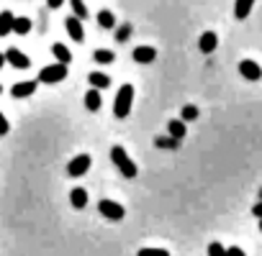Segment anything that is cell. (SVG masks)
I'll list each match as a JSON object with an SVG mask.
<instances>
[{"mask_svg": "<svg viewBox=\"0 0 262 256\" xmlns=\"http://www.w3.org/2000/svg\"><path fill=\"white\" fill-rule=\"evenodd\" d=\"M111 159H113V164L118 167V172H121L126 180H134V177L139 174V167L131 162V157L126 154L123 146H113V149H111Z\"/></svg>", "mask_w": 262, "mask_h": 256, "instance_id": "1", "label": "cell"}, {"mask_svg": "<svg viewBox=\"0 0 262 256\" xmlns=\"http://www.w3.org/2000/svg\"><path fill=\"white\" fill-rule=\"evenodd\" d=\"M131 103H134V85H121V90L113 100V115L126 118L131 113Z\"/></svg>", "mask_w": 262, "mask_h": 256, "instance_id": "2", "label": "cell"}, {"mask_svg": "<svg viewBox=\"0 0 262 256\" xmlns=\"http://www.w3.org/2000/svg\"><path fill=\"white\" fill-rule=\"evenodd\" d=\"M64 77H67V64H62V62H54V64H49V67H44V69L39 72V80H36V82L54 85V82H62Z\"/></svg>", "mask_w": 262, "mask_h": 256, "instance_id": "3", "label": "cell"}, {"mask_svg": "<svg viewBox=\"0 0 262 256\" xmlns=\"http://www.w3.org/2000/svg\"><path fill=\"white\" fill-rule=\"evenodd\" d=\"M98 213L103 218H108V220H123V215H126L123 205L121 202H113V200H100L98 202Z\"/></svg>", "mask_w": 262, "mask_h": 256, "instance_id": "4", "label": "cell"}, {"mask_svg": "<svg viewBox=\"0 0 262 256\" xmlns=\"http://www.w3.org/2000/svg\"><path fill=\"white\" fill-rule=\"evenodd\" d=\"M90 164H93L90 154H77V157L67 164V174H70V177H82V174H88Z\"/></svg>", "mask_w": 262, "mask_h": 256, "instance_id": "5", "label": "cell"}, {"mask_svg": "<svg viewBox=\"0 0 262 256\" xmlns=\"http://www.w3.org/2000/svg\"><path fill=\"white\" fill-rule=\"evenodd\" d=\"M6 62H8L11 67H16V69H29V67H31V59H29L24 52H18L16 46L6 49Z\"/></svg>", "mask_w": 262, "mask_h": 256, "instance_id": "6", "label": "cell"}, {"mask_svg": "<svg viewBox=\"0 0 262 256\" xmlns=\"http://www.w3.org/2000/svg\"><path fill=\"white\" fill-rule=\"evenodd\" d=\"M64 29H67V34H70L72 41H77V44L85 41V29H82V21H80V18L70 16V18L64 21Z\"/></svg>", "mask_w": 262, "mask_h": 256, "instance_id": "7", "label": "cell"}, {"mask_svg": "<svg viewBox=\"0 0 262 256\" xmlns=\"http://www.w3.org/2000/svg\"><path fill=\"white\" fill-rule=\"evenodd\" d=\"M239 74H242L244 80L257 82V80L262 77V67H259L257 62H252V59H244V62H239Z\"/></svg>", "mask_w": 262, "mask_h": 256, "instance_id": "8", "label": "cell"}, {"mask_svg": "<svg viewBox=\"0 0 262 256\" xmlns=\"http://www.w3.org/2000/svg\"><path fill=\"white\" fill-rule=\"evenodd\" d=\"M36 80H29V82H16L13 87H11V95L16 97V100H21V97H29V95H34L36 92Z\"/></svg>", "mask_w": 262, "mask_h": 256, "instance_id": "9", "label": "cell"}, {"mask_svg": "<svg viewBox=\"0 0 262 256\" xmlns=\"http://www.w3.org/2000/svg\"><path fill=\"white\" fill-rule=\"evenodd\" d=\"M157 59V49L155 46H137L134 49V62L137 64H152Z\"/></svg>", "mask_w": 262, "mask_h": 256, "instance_id": "10", "label": "cell"}, {"mask_svg": "<svg viewBox=\"0 0 262 256\" xmlns=\"http://www.w3.org/2000/svg\"><path fill=\"white\" fill-rule=\"evenodd\" d=\"M216 46H219V36H216L213 31H206V34L201 36V41H198V49H201L203 54H211V52H216Z\"/></svg>", "mask_w": 262, "mask_h": 256, "instance_id": "11", "label": "cell"}, {"mask_svg": "<svg viewBox=\"0 0 262 256\" xmlns=\"http://www.w3.org/2000/svg\"><path fill=\"white\" fill-rule=\"evenodd\" d=\"M167 134L175 139V141H183L185 139V120H180V118H172L170 123H167Z\"/></svg>", "mask_w": 262, "mask_h": 256, "instance_id": "12", "label": "cell"}, {"mask_svg": "<svg viewBox=\"0 0 262 256\" xmlns=\"http://www.w3.org/2000/svg\"><path fill=\"white\" fill-rule=\"evenodd\" d=\"M100 105H103V95H100V90H88L85 92V108L90 110V113H95V110H100Z\"/></svg>", "mask_w": 262, "mask_h": 256, "instance_id": "13", "label": "cell"}, {"mask_svg": "<svg viewBox=\"0 0 262 256\" xmlns=\"http://www.w3.org/2000/svg\"><path fill=\"white\" fill-rule=\"evenodd\" d=\"M252 8H254V0H236V3H234V16L239 21H244L252 13Z\"/></svg>", "mask_w": 262, "mask_h": 256, "instance_id": "14", "label": "cell"}, {"mask_svg": "<svg viewBox=\"0 0 262 256\" xmlns=\"http://www.w3.org/2000/svg\"><path fill=\"white\" fill-rule=\"evenodd\" d=\"M13 13L11 11H3L0 13V36H8V34H13Z\"/></svg>", "mask_w": 262, "mask_h": 256, "instance_id": "15", "label": "cell"}, {"mask_svg": "<svg viewBox=\"0 0 262 256\" xmlns=\"http://www.w3.org/2000/svg\"><path fill=\"white\" fill-rule=\"evenodd\" d=\"M52 54L57 57V62H62V64H70V59H72V52L64 46V44H52Z\"/></svg>", "mask_w": 262, "mask_h": 256, "instance_id": "16", "label": "cell"}, {"mask_svg": "<svg viewBox=\"0 0 262 256\" xmlns=\"http://www.w3.org/2000/svg\"><path fill=\"white\" fill-rule=\"evenodd\" d=\"M70 200H72V208L82 210V208L88 205V192H85L82 187H75V190L70 192Z\"/></svg>", "mask_w": 262, "mask_h": 256, "instance_id": "17", "label": "cell"}, {"mask_svg": "<svg viewBox=\"0 0 262 256\" xmlns=\"http://www.w3.org/2000/svg\"><path fill=\"white\" fill-rule=\"evenodd\" d=\"M90 85L95 87V90H105L108 85H111V77L108 74H103V72H90Z\"/></svg>", "mask_w": 262, "mask_h": 256, "instance_id": "18", "label": "cell"}, {"mask_svg": "<svg viewBox=\"0 0 262 256\" xmlns=\"http://www.w3.org/2000/svg\"><path fill=\"white\" fill-rule=\"evenodd\" d=\"M13 34H18V36H26V34H31V18H13Z\"/></svg>", "mask_w": 262, "mask_h": 256, "instance_id": "19", "label": "cell"}, {"mask_svg": "<svg viewBox=\"0 0 262 256\" xmlns=\"http://www.w3.org/2000/svg\"><path fill=\"white\" fill-rule=\"evenodd\" d=\"M98 26H100V29H116V16H113V11H100V13H98Z\"/></svg>", "mask_w": 262, "mask_h": 256, "instance_id": "20", "label": "cell"}, {"mask_svg": "<svg viewBox=\"0 0 262 256\" xmlns=\"http://www.w3.org/2000/svg\"><path fill=\"white\" fill-rule=\"evenodd\" d=\"M93 59H95L98 64H111V62L116 59V54H113L111 49H98V52L93 54Z\"/></svg>", "mask_w": 262, "mask_h": 256, "instance_id": "21", "label": "cell"}, {"mask_svg": "<svg viewBox=\"0 0 262 256\" xmlns=\"http://www.w3.org/2000/svg\"><path fill=\"white\" fill-rule=\"evenodd\" d=\"M70 6H72L75 18H80V21H85V18H88V8H85L82 0H70Z\"/></svg>", "mask_w": 262, "mask_h": 256, "instance_id": "22", "label": "cell"}, {"mask_svg": "<svg viewBox=\"0 0 262 256\" xmlns=\"http://www.w3.org/2000/svg\"><path fill=\"white\" fill-rule=\"evenodd\" d=\"M195 118H198V108L195 105H185L180 110V120H195Z\"/></svg>", "mask_w": 262, "mask_h": 256, "instance_id": "23", "label": "cell"}, {"mask_svg": "<svg viewBox=\"0 0 262 256\" xmlns=\"http://www.w3.org/2000/svg\"><path fill=\"white\" fill-rule=\"evenodd\" d=\"M137 256H170L167 248H139Z\"/></svg>", "mask_w": 262, "mask_h": 256, "instance_id": "24", "label": "cell"}, {"mask_svg": "<svg viewBox=\"0 0 262 256\" xmlns=\"http://www.w3.org/2000/svg\"><path fill=\"white\" fill-rule=\"evenodd\" d=\"M208 256H226V248L219 241H213V243H208Z\"/></svg>", "mask_w": 262, "mask_h": 256, "instance_id": "25", "label": "cell"}, {"mask_svg": "<svg viewBox=\"0 0 262 256\" xmlns=\"http://www.w3.org/2000/svg\"><path fill=\"white\" fill-rule=\"evenodd\" d=\"M128 36H131V26H128V23H123V26L116 31V41H126Z\"/></svg>", "mask_w": 262, "mask_h": 256, "instance_id": "26", "label": "cell"}, {"mask_svg": "<svg viewBox=\"0 0 262 256\" xmlns=\"http://www.w3.org/2000/svg\"><path fill=\"white\" fill-rule=\"evenodd\" d=\"M8 131H11V123L6 120V115H3V113H0V136H6Z\"/></svg>", "mask_w": 262, "mask_h": 256, "instance_id": "27", "label": "cell"}, {"mask_svg": "<svg viewBox=\"0 0 262 256\" xmlns=\"http://www.w3.org/2000/svg\"><path fill=\"white\" fill-rule=\"evenodd\" d=\"M155 144H157V146H162V149H167V146H175V144H178V141H175V139H172V136H170V139H157V141H155Z\"/></svg>", "mask_w": 262, "mask_h": 256, "instance_id": "28", "label": "cell"}, {"mask_svg": "<svg viewBox=\"0 0 262 256\" xmlns=\"http://www.w3.org/2000/svg\"><path fill=\"white\" fill-rule=\"evenodd\" d=\"M226 256H247V253H244L239 246H229V248H226Z\"/></svg>", "mask_w": 262, "mask_h": 256, "instance_id": "29", "label": "cell"}, {"mask_svg": "<svg viewBox=\"0 0 262 256\" xmlns=\"http://www.w3.org/2000/svg\"><path fill=\"white\" fill-rule=\"evenodd\" d=\"M62 3H64V0H47V6H49L52 11H59V8H62Z\"/></svg>", "mask_w": 262, "mask_h": 256, "instance_id": "30", "label": "cell"}, {"mask_svg": "<svg viewBox=\"0 0 262 256\" xmlns=\"http://www.w3.org/2000/svg\"><path fill=\"white\" fill-rule=\"evenodd\" d=\"M252 215H254V218H262V200H259V202L252 208Z\"/></svg>", "mask_w": 262, "mask_h": 256, "instance_id": "31", "label": "cell"}, {"mask_svg": "<svg viewBox=\"0 0 262 256\" xmlns=\"http://www.w3.org/2000/svg\"><path fill=\"white\" fill-rule=\"evenodd\" d=\"M3 64H6V54H0V69H3Z\"/></svg>", "mask_w": 262, "mask_h": 256, "instance_id": "32", "label": "cell"}, {"mask_svg": "<svg viewBox=\"0 0 262 256\" xmlns=\"http://www.w3.org/2000/svg\"><path fill=\"white\" fill-rule=\"evenodd\" d=\"M259 233H262V218H259Z\"/></svg>", "mask_w": 262, "mask_h": 256, "instance_id": "33", "label": "cell"}, {"mask_svg": "<svg viewBox=\"0 0 262 256\" xmlns=\"http://www.w3.org/2000/svg\"><path fill=\"white\" fill-rule=\"evenodd\" d=\"M259 197H262V190H259Z\"/></svg>", "mask_w": 262, "mask_h": 256, "instance_id": "34", "label": "cell"}, {"mask_svg": "<svg viewBox=\"0 0 262 256\" xmlns=\"http://www.w3.org/2000/svg\"><path fill=\"white\" fill-rule=\"evenodd\" d=\"M0 92H3V87H0Z\"/></svg>", "mask_w": 262, "mask_h": 256, "instance_id": "35", "label": "cell"}]
</instances>
